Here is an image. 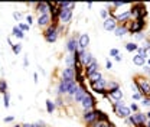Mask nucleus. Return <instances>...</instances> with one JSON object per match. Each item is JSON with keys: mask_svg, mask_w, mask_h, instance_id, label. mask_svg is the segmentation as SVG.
<instances>
[{"mask_svg": "<svg viewBox=\"0 0 150 127\" xmlns=\"http://www.w3.org/2000/svg\"><path fill=\"white\" fill-rule=\"evenodd\" d=\"M62 28L58 26V23H52L51 26H48L43 32V38L48 43H55L58 40V36H59V32H61Z\"/></svg>", "mask_w": 150, "mask_h": 127, "instance_id": "f257e3e1", "label": "nucleus"}, {"mask_svg": "<svg viewBox=\"0 0 150 127\" xmlns=\"http://www.w3.org/2000/svg\"><path fill=\"white\" fill-rule=\"evenodd\" d=\"M130 16L134 19H144L147 16V9H146V6L144 4H142V3H136V4H133L130 7Z\"/></svg>", "mask_w": 150, "mask_h": 127, "instance_id": "f03ea898", "label": "nucleus"}, {"mask_svg": "<svg viewBox=\"0 0 150 127\" xmlns=\"http://www.w3.org/2000/svg\"><path fill=\"white\" fill-rule=\"evenodd\" d=\"M129 33L130 35H136V33H140L143 32V29L146 28V20L144 19H134V20H130L129 25Z\"/></svg>", "mask_w": 150, "mask_h": 127, "instance_id": "7ed1b4c3", "label": "nucleus"}, {"mask_svg": "<svg viewBox=\"0 0 150 127\" xmlns=\"http://www.w3.org/2000/svg\"><path fill=\"white\" fill-rule=\"evenodd\" d=\"M139 85V92L143 95V97H149L150 95V81L146 77H137L134 79Z\"/></svg>", "mask_w": 150, "mask_h": 127, "instance_id": "20e7f679", "label": "nucleus"}, {"mask_svg": "<svg viewBox=\"0 0 150 127\" xmlns=\"http://www.w3.org/2000/svg\"><path fill=\"white\" fill-rule=\"evenodd\" d=\"M90 85H91V88H93V91L95 94H100V95L107 97L108 91H107V79L105 78H103V79H100L97 82H91Z\"/></svg>", "mask_w": 150, "mask_h": 127, "instance_id": "39448f33", "label": "nucleus"}, {"mask_svg": "<svg viewBox=\"0 0 150 127\" xmlns=\"http://www.w3.org/2000/svg\"><path fill=\"white\" fill-rule=\"evenodd\" d=\"M79 106H81L82 111H88V110L95 109V98H94V95L90 91L85 94V97L82 98V101L79 103Z\"/></svg>", "mask_w": 150, "mask_h": 127, "instance_id": "423d86ee", "label": "nucleus"}, {"mask_svg": "<svg viewBox=\"0 0 150 127\" xmlns=\"http://www.w3.org/2000/svg\"><path fill=\"white\" fill-rule=\"evenodd\" d=\"M79 38V36H78ZM78 38L76 35L75 36H71L68 40H67V45H65V48H67V51H68V54L71 55H75L78 51H79V43H78Z\"/></svg>", "mask_w": 150, "mask_h": 127, "instance_id": "0eeeda50", "label": "nucleus"}, {"mask_svg": "<svg viewBox=\"0 0 150 127\" xmlns=\"http://www.w3.org/2000/svg\"><path fill=\"white\" fill-rule=\"evenodd\" d=\"M78 54H79V62H81V65L85 68V67H88L91 62L94 61V56H93V54L90 52V51H82V49H79L78 51Z\"/></svg>", "mask_w": 150, "mask_h": 127, "instance_id": "6e6552de", "label": "nucleus"}, {"mask_svg": "<svg viewBox=\"0 0 150 127\" xmlns=\"http://www.w3.org/2000/svg\"><path fill=\"white\" fill-rule=\"evenodd\" d=\"M71 19H72V10H69V9H61V12H59V18H58V23L59 25H68L69 22H71Z\"/></svg>", "mask_w": 150, "mask_h": 127, "instance_id": "1a4fd4ad", "label": "nucleus"}, {"mask_svg": "<svg viewBox=\"0 0 150 127\" xmlns=\"http://www.w3.org/2000/svg\"><path fill=\"white\" fill-rule=\"evenodd\" d=\"M82 121L87 124V126H91L97 121V113L95 109L94 110H88V111H82Z\"/></svg>", "mask_w": 150, "mask_h": 127, "instance_id": "9d476101", "label": "nucleus"}, {"mask_svg": "<svg viewBox=\"0 0 150 127\" xmlns=\"http://www.w3.org/2000/svg\"><path fill=\"white\" fill-rule=\"evenodd\" d=\"M69 85H71V81L61 79V81L58 82V85H56V94H58V97H64V95H67Z\"/></svg>", "mask_w": 150, "mask_h": 127, "instance_id": "9b49d317", "label": "nucleus"}, {"mask_svg": "<svg viewBox=\"0 0 150 127\" xmlns=\"http://www.w3.org/2000/svg\"><path fill=\"white\" fill-rule=\"evenodd\" d=\"M117 20H115V18H114V15H110L108 18L105 19L104 22H103V28L107 31V32H114L115 31V28H117Z\"/></svg>", "mask_w": 150, "mask_h": 127, "instance_id": "f8f14e48", "label": "nucleus"}, {"mask_svg": "<svg viewBox=\"0 0 150 127\" xmlns=\"http://www.w3.org/2000/svg\"><path fill=\"white\" fill-rule=\"evenodd\" d=\"M114 18L117 20V23H120V25H129L131 16H130V12L129 10H123L121 13H115Z\"/></svg>", "mask_w": 150, "mask_h": 127, "instance_id": "ddd939ff", "label": "nucleus"}, {"mask_svg": "<svg viewBox=\"0 0 150 127\" xmlns=\"http://www.w3.org/2000/svg\"><path fill=\"white\" fill-rule=\"evenodd\" d=\"M76 78V71L75 68H64L62 72H61V79H65V81H75Z\"/></svg>", "mask_w": 150, "mask_h": 127, "instance_id": "4468645a", "label": "nucleus"}, {"mask_svg": "<svg viewBox=\"0 0 150 127\" xmlns=\"http://www.w3.org/2000/svg\"><path fill=\"white\" fill-rule=\"evenodd\" d=\"M88 91H87V85H85V82L84 84H79V87H78V90L75 92V97H74V103L75 104H79L81 101H82V98L85 97V94H87Z\"/></svg>", "mask_w": 150, "mask_h": 127, "instance_id": "2eb2a0df", "label": "nucleus"}, {"mask_svg": "<svg viewBox=\"0 0 150 127\" xmlns=\"http://www.w3.org/2000/svg\"><path fill=\"white\" fill-rule=\"evenodd\" d=\"M51 22H52L51 13H48V15H39V16H38V20H36L38 26H39V28H45V29L52 25Z\"/></svg>", "mask_w": 150, "mask_h": 127, "instance_id": "dca6fc26", "label": "nucleus"}, {"mask_svg": "<svg viewBox=\"0 0 150 127\" xmlns=\"http://www.w3.org/2000/svg\"><path fill=\"white\" fill-rule=\"evenodd\" d=\"M112 111H114V114H115L118 118H123V120H126L127 117L131 116V110H130V107H127V106L120 107V109H114Z\"/></svg>", "mask_w": 150, "mask_h": 127, "instance_id": "f3484780", "label": "nucleus"}, {"mask_svg": "<svg viewBox=\"0 0 150 127\" xmlns=\"http://www.w3.org/2000/svg\"><path fill=\"white\" fill-rule=\"evenodd\" d=\"M36 12L39 15L51 13V3L49 1H39V3H36Z\"/></svg>", "mask_w": 150, "mask_h": 127, "instance_id": "a211bd4d", "label": "nucleus"}, {"mask_svg": "<svg viewBox=\"0 0 150 127\" xmlns=\"http://www.w3.org/2000/svg\"><path fill=\"white\" fill-rule=\"evenodd\" d=\"M97 71H100V64H98V61L94 58V61L88 65V67H85L84 68V74H85V77H90L91 74L97 72Z\"/></svg>", "mask_w": 150, "mask_h": 127, "instance_id": "6ab92c4d", "label": "nucleus"}, {"mask_svg": "<svg viewBox=\"0 0 150 127\" xmlns=\"http://www.w3.org/2000/svg\"><path fill=\"white\" fill-rule=\"evenodd\" d=\"M123 91H121V88H115V90L112 91H108V94H107V98H110L112 103L114 101H120V100H123Z\"/></svg>", "mask_w": 150, "mask_h": 127, "instance_id": "aec40b11", "label": "nucleus"}, {"mask_svg": "<svg viewBox=\"0 0 150 127\" xmlns=\"http://www.w3.org/2000/svg\"><path fill=\"white\" fill-rule=\"evenodd\" d=\"M78 43H79V49L85 51V49L90 46V36H88V33L79 35V38H78Z\"/></svg>", "mask_w": 150, "mask_h": 127, "instance_id": "412c9836", "label": "nucleus"}, {"mask_svg": "<svg viewBox=\"0 0 150 127\" xmlns=\"http://www.w3.org/2000/svg\"><path fill=\"white\" fill-rule=\"evenodd\" d=\"M126 33H129V28H127V25H117V28H115V31H114L115 38L121 39V38H124Z\"/></svg>", "mask_w": 150, "mask_h": 127, "instance_id": "4be33fe9", "label": "nucleus"}, {"mask_svg": "<svg viewBox=\"0 0 150 127\" xmlns=\"http://www.w3.org/2000/svg\"><path fill=\"white\" fill-rule=\"evenodd\" d=\"M95 113H97V121H98V123H108V121H110L108 116H107L104 111L95 109Z\"/></svg>", "mask_w": 150, "mask_h": 127, "instance_id": "5701e85b", "label": "nucleus"}, {"mask_svg": "<svg viewBox=\"0 0 150 127\" xmlns=\"http://www.w3.org/2000/svg\"><path fill=\"white\" fill-rule=\"evenodd\" d=\"M146 62H147V59L146 58H143V56H140V55H134L133 56V64L134 65H137V67H144L146 65Z\"/></svg>", "mask_w": 150, "mask_h": 127, "instance_id": "b1692460", "label": "nucleus"}, {"mask_svg": "<svg viewBox=\"0 0 150 127\" xmlns=\"http://www.w3.org/2000/svg\"><path fill=\"white\" fill-rule=\"evenodd\" d=\"M58 6H59V9H69V10H74L76 4H75L74 1H58Z\"/></svg>", "mask_w": 150, "mask_h": 127, "instance_id": "393cba45", "label": "nucleus"}, {"mask_svg": "<svg viewBox=\"0 0 150 127\" xmlns=\"http://www.w3.org/2000/svg\"><path fill=\"white\" fill-rule=\"evenodd\" d=\"M65 65L67 68H75V56L71 54H68L65 56Z\"/></svg>", "mask_w": 150, "mask_h": 127, "instance_id": "a878e982", "label": "nucleus"}, {"mask_svg": "<svg viewBox=\"0 0 150 127\" xmlns=\"http://www.w3.org/2000/svg\"><path fill=\"white\" fill-rule=\"evenodd\" d=\"M87 78H88V81H90V84H91V82H97V81L103 79L104 77H103V74H101V71H97V72L91 74L90 77H87Z\"/></svg>", "mask_w": 150, "mask_h": 127, "instance_id": "bb28decb", "label": "nucleus"}, {"mask_svg": "<svg viewBox=\"0 0 150 127\" xmlns=\"http://www.w3.org/2000/svg\"><path fill=\"white\" fill-rule=\"evenodd\" d=\"M139 49V43L137 42H127L126 43V51L127 52H137Z\"/></svg>", "mask_w": 150, "mask_h": 127, "instance_id": "cd10ccee", "label": "nucleus"}, {"mask_svg": "<svg viewBox=\"0 0 150 127\" xmlns=\"http://www.w3.org/2000/svg\"><path fill=\"white\" fill-rule=\"evenodd\" d=\"M12 33H13V36H16L18 39H23V38H25V32H23L19 26H13Z\"/></svg>", "mask_w": 150, "mask_h": 127, "instance_id": "c85d7f7f", "label": "nucleus"}, {"mask_svg": "<svg viewBox=\"0 0 150 127\" xmlns=\"http://www.w3.org/2000/svg\"><path fill=\"white\" fill-rule=\"evenodd\" d=\"M45 103H46V111H48L49 114H52V113L55 111V109H56L55 101H52V100H46Z\"/></svg>", "mask_w": 150, "mask_h": 127, "instance_id": "c756f323", "label": "nucleus"}, {"mask_svg": "<svg viewBox=\"0 0 150 127\" xmlns=\"http://www.w3.org/2000/svg\"><path fill=\"white\" fill-rule=\"evenodd\" d=\"M108 4L112 9H121V7L127 6V3H124V1H112V3H108Z\"/></svg>", "mask_w": 150, "mask_h": 127, "instance_id": "7c9ffc66", "label": "nucleus"}, {"mask_svg": "<svg viewBox=\"0 0 150 127\" xmlns=\"http://www.w3.org/2000/svg\"><path fill=\"white\" fill-rule=\"evenodd\" d=\"M3 103H4V107L9 109V106H10V94H9V91L3 94Z\"/></svg>", "mask_w": 150, "mask_h": 127, "instance_id": "2f4dec72", "label": "nucleus"}, {"mask_svg": "<svg viewBox=\"0 0 150 127\" xmlns=\"http://www.w3.org/2000/svg\"><path fill=\"white\" fill-rule=\"evenodd\" d=\"M115 88H120L118 82H115V81H110V82H107V91H112V90H115Z\"/></svg>", "mask_w": 150, "mask_h": 127, "instance_id": "473e14b6", "label": "nucleus"}, {"mask_svg": "<svg viewBox=\"0 0 150 127\" xmlns=\"http://www.w3.org/2000/svg\"><path fill=\"white\" fill-rule=\"evenodd\" d=\"M12 51H13V54L15 55H19L20 52H22V43H13Z\"/></svg>", "mask_w": 150, "mask_h": 127, "instance_id": "72a5a7b5", "label": "nucleus"}, {"mask_svg": "<svg viewBox=\"0 0 150 127\" xmlns=\"http://www.w3.org/2000/svg\"><path fill=\"white\" fill-rule=\"evenodd\" d=\"M137 55H140V56H143V58H146V59H147L149 51H147V49H144V48H142V46H139V49H137Z\"/></svg>", "mask_w": 150, "mask_h": 127, "instance_id": "f704fd0d", "label": "nucleus"}, {"mask_svg": "<svg viewBox=\"0 0 150 127\" xmlns=\"http://www.w3.org/2000/svg\"><path fill=\"white\" fill-rule=\"evenodd\" d=\"M134 36V39L137 40V42H143V40H146L147 39V36H146V33H143V32H140V33H136V35H133Z\"/></svg>", "mask_w": 150, "mask_h": 127, "instance_id": "c9c22d12", "label": "nucleus"}, {"mask_svg": "<svg viewBox=\"0 0 150 127\" xmlns=\"http://www.w3.org/2000/svg\"><path fill=\"white\" fill-rule=\"evenodd\" d=\"M142 107H146V109H150V95L149 97H143L142 98Z\"/></svg>", "mask_w": 150, "mask_h": 127, "instance_id": "e433bc0d", "label": "nucleus"}, {"mask_svg": "<svg viewBox=\"0 0 150 127\" xmlns=\"http://www.w3.org/2000/svg\"><path fill=\"white\" fill-rule=\"evenodd\" d=\"M0 92L1 94L7 92V82H6V79H0Z\"/></svg>", "mask_w": 150, "mask_h": 127, "instance_id": "4c0bfd02", "label": "nucleus"}, {"mask_svg": "<svg viewBox=\"0 0 150 127\" xmlns=\"http://www.w3.org/2000/svg\"><path fill=\"white\" fill-rule=\"evenodd\" d=\"M100 15H101V18L105 20V19H107L108 16H110V15H111V12H110V10H107V9H103V10L100 12Z\"/></svg>", "mask_w": 150, "mask_h": 127, "instance_id": "58836bf2", "label": "nucleus"}, {"mask_svg": "<svg viewBox=\"0 0 150 127\" xmlns=\"http://www.w3.org/2000/svg\"><path fill=\"white\" fill-rule=\"evenodd\" d=\"M142 48H144V49H150V38H147L146 40H143V43H142Z\"/></svg>", "mask_w": 150, "mask_h": 127, "instance_id": "ea45409f", "label": "nucleus"}, {"mask_svg": "<svg viewBox=\"0 0 150 127\" xmlns=\"http://www.w3.org/2000/svg\"><path fill=\"white\" fill-rule=\"evenodd\" d=\"M131 98H133L134 101H137V100H140V101H142V98H143V95H142L140 92H134V94H131Z\"/></svg>", "mask_w": 150, "mask_h": 127, "instance_id": "a19ab883", "label": "nucleus"}, {"mask_svg": "<svg viewBox=\"0 0 150 127\" xmlns=\"http://www.w3.org/2000/svg\"><path fill=\"white\" fill-rule=\"evenodd\" d=\"M18 26L20 28V29H22V31H23V32H28V31H29V28H30L29 25H26V23H22V22L19 23Z\"/></svg>", "mask_w": 150, "mask_h": 127, "instance_id": "79ce46f5", "label": "nucleus"}, {"mask_svg": "<svg viewBox=\"0 0 150 127\" xmlns=\"http://www.w3.org/2000/svg\"><path fill=\"white\" fill-rule=\"evenodd\" d=\"M124 123H126V126L134 127V123H133V118H131V116H130V117H127V118L124 120Z\"/></svg>", "mask_w": 150, "mask_h": 127, "instance_id": "37998d69", "label": "nucleus"}, {"mask_svg": "<svg viewBox=\"0 0 150 127\" xmlns=\"http://www.w3.org/2000/svg\"><path fill=\"white\" fill-rule=\"evenodd\" d=\"M55 106L56 107H62V106H64V98H62V97H58V98H56Z\"/></svg>", "mask_w": 150, "mask_h": 127, "instance_id": "c03bdc74", "label": "nucleus"}, {"mask_svg": "<svg viewBox=\"0 0 150 127\" xmlns=\"http://www.w3.org/2000/svg\"><path fill=\"white\" fill-rule=\"evenodd\" d=\"M131 90H133V94H134V92H139V85H137L136 81L131 82Z\"/></svg>", "mask_w": 150, "mask_h": 127, "instance_id": "a18cd8bd", "label": "nucleus"}, {"mask_svg": "<svg viewBox=\"0 0 150 127\" xmlns=\"http://www.w3.org/2000/svg\"><path fill=\"white\" fill-rule=\"evenodd\" d=\"M129 107H130V110L133 111V113H137V111H139V106H137L136 103H131Z\"/></svg>", "mask_w": 150, "mask_h": 127, "instance_id": "49530a36", "label": "nucleus"}, {"mask_svg": "<svg viewBox=\"0 0 150 127\" xmlns=\"http://www.w3.org/2000/svg\"><path fill=\"white\" fill-rule=\"evenodd\" d=\"M118 54H120V51H118L117 48H112V49H110V56H114V58H115Z\"/></svg>", "mask_w": 150, "mask_h": 127, "instance_id": "de8ad7c7", "label": "nucleus"}, {"mask_svg": "<svg viewBox=\"0 0 150 127\" xmlns=\"http://www.w3.org/2000/svg\"><path fill=\"white\" fill-rule=\"evenodd\" d=\"M88 127H107V123H98V121H95L94 124H91V126Z\"/></svg>", "mask_w": 150, "mask_h": 127, "instance_id": "09e8293b", "label": "nucleus"}, {"mask_svg": "<svg viewBox=\"0 0 150 127\" xmlns=\"http://www.w3.org/2000/svg\"><path fill=\"white\" fill-rule=\"evenodd\" d=\"M25 23H26V25H29V26L33 23V18H32V15H28V16H26V22H25Z\"/></svg>", "mask_w": 150, "mask_h": 127, "instance_id": "8fccbe9b", "label": "nucleus"}, {"mask_svg": "<svg viewBox=\"0 0 150 127\" xmlns=\"http://www.w3.org/2000/svg\"><path fill=\"white\" fill-rule=\"evenodd\" d=\"M13 18H15V20L20 22V19H22V13H20V12H13Z\"/></svg>", "mask_w": 150, "mask_h": 127, "instance_id": "3c124183", "label": "nucleus"}, {"mask_svg": "<svg viewBox=\"0 0 150 127\" xmlns=\"http://www.w3.org/2000/svg\"><path fill=\"white\" fill-rule=\"evenodd\" d=\"M105 68H107L108 71H110V70H112V62L110 61V59H107V61H105Z\"/></svg>", "mask_w": 150, "mask_h": 127, "instance_id": "603ef678", "label": "nucleus"}, {"mask_svg": "<svg viewBox=\"0 0 150 127\" xmlns=\"http://www.w3.org/2000/svg\"><path fill=\"white\" fill-rule=\"evenodd\" d=\"M32 127H46V126H45V123H43V121H36V123H33V124H32Z\"/></svg>", "mask_w": 150, "mask_h": 127, "instance_id": "864d4df0", "label": "nucleus"}, {"mask_svg": "<svg viewBox=\"0 0 150 127\" xmlns=\"http://www.w3.org/2000/svg\"><path fill=\"white\" fill-rule=\"evenodd\" d=\"M15 118L12 117V116H9V117H4V123H12Z\"/></svg>", "mask_w": 150, "mask_h": 127, "instance_id": "5fc2aeb1", "label": "nucleus"}, {"mask_svg": "<svg viewBox=\"0 0 150 127\" xmlns=\"http://www.w3.org/2000/svg\"><path fill=\"white\" fill-rule=\"evenodd\" d=\"M114 59H115L117 62H121V61H123V55H121V54H118L117 56H115V58H114Z\"/></svg>", "mask_w": 150, "mask_h": 127, "instance_id": "6e6d98bb", "label": "nucleus"}, {"mask_svg": "<svg viewBox=\"0 0 150 127\" xmlns=\"http://www.w3.org/2000/svg\"><path fill=\"white\" fill-rule=\"evenodd\" d=\"M107 127H115V124H114L112 121H108V123H107Z\"/></svg>", "mask_w": 150, "mask_h": 127, "instance_id": "4d7b16f0", "label": "nucleus"}, {"mask_svg": "<svg viewBox=\"0 0 150 127\" xmlns=\"http://www.w3.org/2000/svg\"><path fill=\"white\" fill-rule=\"evenodd\" d=\"M28 64H29V61H28V58H25V59H23V65L28 67Z\"/></svg>", "mask_w": 150, "mask_h": 127, "instance_id": "13d9d810", "label": "nucleus"}, {"mask_svg": "<svg viewBox=\"0 0 150 127\" xmlns=\"http://www.w3.org/2000/svg\"><path fill=\"white\" fill-rule=\"evenodd\" d=\"M22 127H32V124H29V123H25V124H22Z\"/></svg>", "mask_w": 150, "mask_h": 127, "instance_id": "bf43d9fd", "label": "nucleus"}, {"mask_svg": "<svg viewBox=\"0 0 150 127\" xmlns=\"http://www.w3.org/2000/svg\"><path fill=\"white\" fill-rule=\"evenodd\" d=\"M33 78H35V82H38V74L36 72L33 74Z\"/></svg>", "mask_w": 150, "mask_h": 127, "instance_id": "052dcab7", "label": "nucleus"}, {"mask_svg": "<svg viewBox=\"0 0 150 127\" xmlns=\"http://www.w3.org/2000/svg\"><path fill=\"white\" fill-rule=\"evenodd\" d=\"M144 127H150V120H147V123H146V126Z\"/></svg>", "mask_w": 150, "mask_h": 127, "instance_id": "680f3d73", "label": "nucleus"}, {"mask_svg": "<svg viewBox=\"0 0 150 127\" xmlns=\"http://www.w3.org/2000/svg\"><path fill=\"white\" fill-rule=\"evenodd\" d=\"M146 116H147V120H150V111L149 113H146Z\"/></svg>", "mask_w": 150, "mask_h": 127, "instance_id": "e2e57ef3", "label": "nucleus"}, {"mask_svg": "<svg viewBox=\"0 0 150 127\" xmlns=\"http://www.w3.org/2000/svg\"><path fill=\"white\" fill-rule=\"evenodd\" d=\"M146 64H147V65H149V67H150V59H149V61H147V62H146Z\"/></svg>", "mask_w": 150, "mask_h": 127, "instance_id": "0e129e2a", "label": "nucleus"}, {"mask_svg": "<svg viewBox=\"0 0 150 127\" xmlns=\"http://www.w3.org/2000/svg\"><path fill=\"white\" fill-rule=\"evenodd\" d=\"M15 127H22V126H15Z\"/></svg>", "mask_w": 150, "mask_h": 127, "instance_id": "69168bd1", "label": "nucleus"}, {"mask_svg": "<svg viewBox=\"0 0 150 127\" xmlns=\"http://www.w3.org/2000/svg\"><path fill=\"white\" fill-rule=\"evenodd\" d=\"M149 55H150V49H149Z\"/></svg>", "mask_w": 150, "mask_h": 127, "instance_id": "338daca9", "label": "nucleus"}]
</instances>
